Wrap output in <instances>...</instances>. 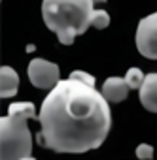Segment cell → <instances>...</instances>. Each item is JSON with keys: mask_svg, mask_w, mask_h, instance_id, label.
I'll return each mask as SVG.
<instances>
[{"mask_svg": "<svg viewBox=\"0 0 157 160\" xmlns=\"http://www.w3.org/2000/svg\"><path fill=\"white\" fill-rule=\"evenodd\" d=\"M38 143L57 152L99 149L112 128V113L102 92L78 77L59 81L40 108Z\"/></svg>", "mask_w": 157, "mask_h": 160, "instance_id": "cell-1", "label": "cell"}, {"mask_svg": "<svg viewBox=\"0 0 157 160\" xmlns=\"http://www.w3.org/2000/svg\"><path fill=\"white\" fill-rule=\"evenodd\" d=\"M93 4V0H44L42 17L62 45H72L78 36L91 27Z\"/></svg>", "mask_w": 157, "mask_h": 160, "instance_id": "cell-2", "label": "cell"}, {"mask_svg": "<svg viewBox=\"0 0 157 160\" xmlns=\"http://www.w3.org/2000/svg\"><path fill=\"white\" fill-rule=\"evenodd\" d=\"M29 119H36L34 104H10L8 115L0 119V156L2 158H32V134L27 126Z\"/></svg>", "mask_w": 157, "mask_h": 160, "instance_id": "cell-3", "label": "cell"}, {"mask_svg": "<svg viewBox=\"0 0 157 160\" xmlns=\"http://www.w3.org/2000/svg\"><path fill=\"white\" fill-rule=\"evenodd\" d=\"M134 42L142 57L157 60V12L146 15L138 23Z\"/></svg>", "mask_w": 157, "mask_h": 160, "instance_id": "cell-4", "label": "cell"}, {"mask_svg": "<svg viewBox=\"0 0 157 160\" xmlns=\"http://www.w3.org/2000/svg\"><path fill=\"white\" fill-rule=\"evenodd\" d=\"M29 79L36 89H53L61 81V72L59 66L46 60V58H34L30 60L27 68Z\"/></svg>", "mask_w": 157, "mask_h": 160, "instance_id": "cell-5", "label": "cell"}, {"mask_svg": "<svg viewBox=\"0 0 157 160\" xmlns=\"http://www.w3.org/2000/svg\"><path fill=\"white\" fill-rule=\"evenodd\" d=\"M129 91H131V87L127 85L125 77H108L106 81L102 83V89H100V92L106 96V100H108L110 104H119V102H123V100L127 98Z\"/></svg>", "mask_w": 157, "mask_h": 160, "instance_id": "cell-6", "label": "cell"}, {"mask_svg": "<svg viewBox=\"0 0 157 160\" xmlns=\"http://www.w3.org/2000/svg\"><path fill=\"white\" fill-rule=\"evenodd\" d=\"M138 98L148 111L157 113V72L146 75L142 87L138 89Z\"/></svg>", "mask_w": 157, "mask_h": 160, "instance_id": "cell-7", "label": "cell"}, {"mask_svg": "<svg viewBox=\"0 0 157 160\" xmlns=\"http://www.w3.org/2000/svg\"><path fill=\"white\" fill-rule=\"evenodd\" d=\"M19 91V75L12 66H2L0 68V96L2 98H12Z\"/></svg>", "mask_w": 157, "mask_h": 160, "instance_id": "cell-8", "label": "cell"}, {"mask_svg": "<svg viewBox=\"0 0 157 160\" xmlns=\"http://www.w3.org/2000/svg\"><path fill=\"white\" fill-rule=\"evenodd\" d=\"M144 79H146V75H144V72H142L140 68H129V70H127L125 81H127V85H129L133 91H138V89L142 87Z\"/></svg>", "mask_w": 157, "mask_h": 160, "instance_id": "cell-9", "label": "cell"}, {"mask_svg": "<svg viewBox=\"0 0 157 160\" xmlns=\"http://www.w3.org/2000/svg\"><path fill=\"white\" fill-rule=\"evenodd\" d=\"M110 25V15L106 10H95L91 15V27L97 30H104Z\"/></svg>", "mask_w": 157, "mask_h": 160, "instance_id": "cell-10", "label": "cell"}, {"mask_svg": "<svg viewBox=\"0 0 157 160\" xmlns=\"http://www.w3.org/2000/svg\"><path fill=\"white\" fill-rule=\"evenodd\" d=\"M136 156H138V158H142V160L151 158V156H153V147H151V145H148V143H140V145L136 147Z\"/></svg>", "mask_w": 157, "mask_h": 160, "instance_id": "cell-11", "label": "cell"}, {"mask_svg": "<svg viewBox=\"0 0 157 160\" xmlns=\"http://www.w3.org/2000/svg\"><path fill=\"white\" fill-rule=\"evenodd\" d=\"M70 77H78V79H82V81H85V83H89V85H95V77H93L91 73H87V72H82V70L72 72Z\"/></svg>", "mask_w": 157, "mask_h": 160, "instance_id": "cell-12", "label": "cell"}, {"mask_svg": "<svg viewBox=\"0 0 157 160\" xmlns=\"http://www.w3.org/2000/svg\"><path fill=\"white\" fill-rule=\"evenodd\" d=\"M93 2H99L100 4V2H106V0H93Z\"/></svg>", "mask_w": 157, "mask_h": 160, "instance_id": "cell-13", "label": "cell"}]
</instances>
